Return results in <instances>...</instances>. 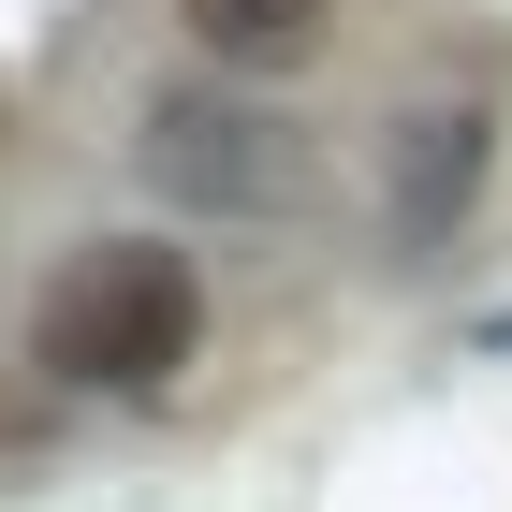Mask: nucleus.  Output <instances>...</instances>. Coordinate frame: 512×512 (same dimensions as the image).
Listing matches in <instances>:
<instances>
[{
	"label": "nucleus",
	"mask_w": 512,
	"mask_h": 512,
	"mask_svg": "<svg viewBox=\"0 0 512 512\" xmlns=\"http://www.w3.org/2000/svg\"><path fill=\"white\" fill-rule=\"evenodd\" d=\"M191 352H205V278L161 235H88L30 308V366L88 395H161Z\"/></svg>",
	"instance_id": "f257e3e1"
},
{
	"label": "nucleus",
	"mask_w": 512,
	"mask_h": 512,
	"mask_svg": "<svg viewBox=\"0 0 512 512\" xmlns=\"http://www.w3.org/2000/svg\"><path fill=\"white\" fill-rule=\"evenodd\" d=\"M132 161H147V191L161 205H191V220H308L322 205V132L308 118H278L264 88H147V118H132Z\"/></svg>",
	"instance_id": "f03ea898"
},
{
	"label": "nucleus",
	"mask_w": 512,
	"mask_h": 512,
	"mask_svg": "<svg viewBox=\"0 0 512 512\" xmlns=\"http://www.w3.org/2000/svg\"><path fill=\"white\" fill-rule=\"evenodd\" d=\"M498 147H512V74L498 59H439L425 88H395V118H381V249L395 264H439L483 220Z\"/></svg>",
	"instance_id": "7ed1b4c3"
},
{
	"label": "nucleus",
	"mask_w": 512,
	"mask_h": 512,
	"mask_svg": "<svg viewBox=\"0 0 512 512\" xmlns=\"http://www.w3.org/2000/svg\"><path fill=\"white\" fill-rule=\"evenodd\" d=\"M191 15L205 59H235V74H308L322 30H337V0H176Z\"/></svg>",
	"instance_id": "20e7f679"
}]
</instances>
